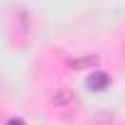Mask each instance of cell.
I'll list each match as a JSON object with an SVG mask.
<instances>
[{
  "instance_id": "cell-1",
  "label": "cell",
  "mask_w": 125,
  "mask_h": 125,
  "mask_svg": "<svg viewBox=\"0 0 125 125\" xmlns=\"http://www.w3.org/2000/svg\"><path fill=\"white\" fill-rule=\"evenodd\" d=\"M108 74H103V71H96V74H91L88 79H86V86L88 88H93V91H101V88H105L108 86Z\"/></svg>"
},
{
  "instance_id": "cell-2",
  "label": "cell",
  "mask_w": 125,
  "mask_h": 125,
  "mask_svg": "<svg viewBox=\"0 0 125 125\" xmlns=\"http://www.w3.org/2000/svg\"><path fill=\"white\" fill-rule=\"evenodd\" d=\"M74 96H71V91H56L54 96H52V103L54 105H59V103H69Z\"/></svg>"
},
{
  "instance_id": "cell-3",
  "label": "cell",
  "mask_w": 125,
  "mask_h": 125,
  "mask_svg": "<svg viewBox=\"0 0 125 125\" xmlns=\"http://www.w3.org/2000/svg\"><path fill=\"white\" fill-rule=\"evenodd\" d=\"M96 64V56H88V59H79V61H71L74 69H83V66H93Z\"/></svg>"
},
{
  "instance_id": "cell-4",
  "label": "cell",
  "mask_w": 125,
  "mask_h": 125,
  "mask_svg": "<svg viewBox=\"0 0 125 125\" xmlns=\"http://www.w3.org/2000/svg\"><path fill=\"white\" fill-rule=\"evenodd\" d=\"M8 125H25V120H20V118H12V120H8Z\"/></svg>"
}]
</instances>
